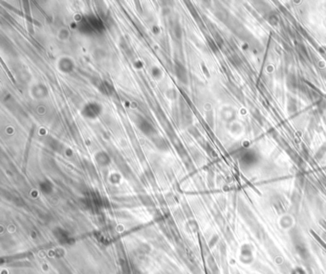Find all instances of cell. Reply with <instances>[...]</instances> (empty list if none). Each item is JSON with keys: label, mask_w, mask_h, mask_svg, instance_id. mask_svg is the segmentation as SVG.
Here are the masks:
<instances>
[{"label": "cell", "mask_w": 326, "mask_h": 274, "mask_svg": "<svg viewBox=\"0 0 326 274\" xmlns=\"http://www.w3.org/2000/svg\"><path fill=\"white\" fill-rule=\"evenodd\" d=\"M240 260L245 263V264H249V261L253 260V252H252V248L250 246L248 245H244L241 247V252H240Z\"/></svg>", "instance_id": "cell-1"}, {"label": "cell", "mask_w": 326, "mask_h": 274, "mask_svg": "<svg viewBox=\"0 0 326 274\" xmlns=\"http://www.w3.org/2000/svg\"><path fill=\"white\" fill-rule=\"evenodd\" d=\"M291 274H305V271L301 267H296V268L292 269Z\"/></svg>", "instance_id": "cell-2"}]
</instances>
